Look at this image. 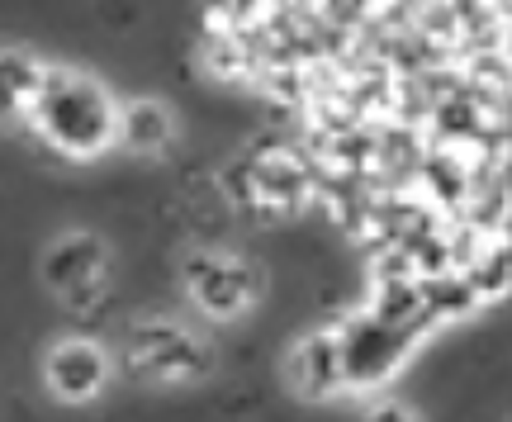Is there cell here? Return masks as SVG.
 Wrapping results in <instances>:
<instances>
[{
  "label": "cell",
  "mask_w": 512,
  "mask_h": 422,
  "mask_svg": "<svg viewBox=\"0 0 512 422\" xmlns=\"http://www.w3.org/2000/svg\"><path fill=\"white\" fill-rule=\"evenodd\" d=\"M119 138H124L128 147H138V152L166 147V138H171V114H166V105H157V100H133L124 110V119H119Z\"/></svg>",
  "instance_id": "cell-9"
},
{
  "label": "cell",
  "mask_w": 512,
  "mask_h": 422,
  "mask_svg": "<svg viewBox=\"0 0 512 422\" xmlns=\"http://www.w3.org/2000/svg\"><path fill=\"white\" fill-rule=\"evenodd\" d=\"M185 285H190V294H195L214 318H233V313H242L256 294H261L256 266L219 257V252H204V257L185 261Z\"/></svg>",
  "instance_id": "cell-3"
},
{
  "label": "cell",
  "mask_w": 512,
  "mask_h": 422,
  "mask_svg": "<svg viewBox=\"0 0 512 422\" xmlns=\"http://www.w3.org/2000/svg\"><path fill=\"white\" fill-rule=\"evenodd\" d=\"M29 114H34L38 133L62 147L67 157H95L119 138V114H114L110 95L95 81L62 72V67H53V72L43 67Z\"/></svg>",
  "instance_id": "cell-1"
},
{
  "label": "cell",
  "mask_w": 512,
  "mask_h": 422,
  "mask_svg": "<svg viewBox=\"0 0 512 422\" xmlns=\"http://www.w3.org/2000/svg\"><path fill=\"white\" fill-rule=\"evenodd\" d=\"M100 266H105V247L95 238H67L62 247H53V257L43 261V276L53 290H72V285H86V280L100 276Z\"/></svg>",
  "instance_id": "cell-6"
},
{
  "label": "cell",
  "mask_w": 512,
  "mask_h": 422,
  "mask_svg": "<svg viewBox=\"0 0 512 422\" xmlns=\"http://www.w3.org/2000/svg\"><path fill=\"white\" fill-rule=\"evenodd\" d=\"M418 347V337L403 323H380L375 313H351L337 328V351H342V385H380L408 361V351Z\"/></svg>",
  "instance_id": "cell-2"
},
{
  "label": "cell",
  "mask_w": 512,
  "mask_h": 422,
  "mask_svg": "<svg viewBox=\"0 0 512 422\" xmlns=\"http://www.w3.org/2000/svg\"><path fill=\"white\" fill-rule=\"evenodd\" d=\"M418 304H422L418 280H375L366 313H375L380 323H408L418 313Z\"/></svg>",
  "instance_id": "cell-10"
},
{
  "label": "cell",
  "mask_w": 512,
  "mask_h": 422,
  "mask_svg": "<svg viewBox=\"0 0 512 422\" xmlns=\"http://www.w3.org/2000/svg\"><path fill=\"white\" fill-rule=\"evenodd\" d=\"M290 375H294V389L299 394H309V399H328L337 394L342 385V351H337V328H323L304 337L299 351H294L290 361Z\"/></svg>",
  "instance_id": "cell-5"
},
{
  "label": "cell",
  "mask_w": 512,
  "mask_h": 422,
  "mask_svg": "<svg viewBox=\"0 0 512 422\" xmlns=\"http://www.w3.org/2000/svg\"><path fill=\"white\" fill-rule=\"evenodd\" d=\"M110 380V361L95 342H62L48 356V385H53L57 399L67 404H81V399H95Z\"/></svg>",
  "instance_id": "cell-4"
},
{
  "label": "cell",
  "mask_w": 512,
  "mask_h": 422,
  "mask_svg": "<svg viewBox=\"0 0 512 422\" xmlns=\"http://www.w3.org/2000/svg\"><path fill=\"white\" fill-rule=\"evenodd\" d=\"M38 76H43V67L29 53H0V124L34 105Z\"/></svg>",
  "instance_id": "cell-8"
},
{
  "label": "cell",
  "mask_w": 512,
  "mask_h": 422,
  "mask_svg": "<svg viewBox=\"0 0 512 422\" xmlns=\"http://www.w3.org/2000/svg\"><path fill=\"white\" fill-rule=\"evenodd\" d=\"M418 294L422 304L437 313L441 323H456V318H470V313L484 304L479 290L460 271H437V276H418Z\"/></svg>",
  "instance_id": "cell-7"
}]
</instances>
